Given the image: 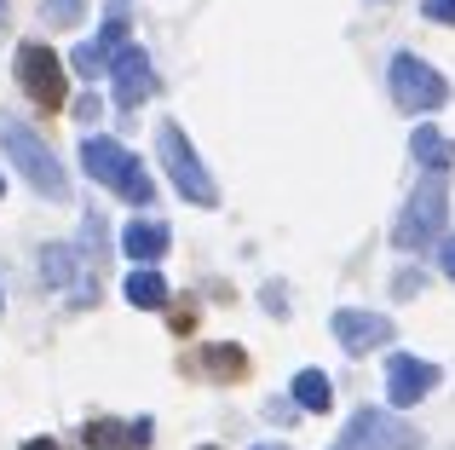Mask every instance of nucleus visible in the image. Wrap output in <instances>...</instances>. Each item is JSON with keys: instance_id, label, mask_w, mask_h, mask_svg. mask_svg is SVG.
<instances>
[{"instance_id": "22", "label": "nucleus", "mask_w": 455, "mask_h": 450, "mask_svg": "<svg viewBox=\"0 0 455 450\" xmlns=\"http://www.w3.org/2000/svg\"><path fill=\"white\" fill-rule=\"evenodd\" d=\"M23 450H58V445H52V439H29Z\"/></svg>"}, {"instance_id": "5", "label": "nucleus", "mask_w": 455, "mask_h": 450, "mask_svg": "<svg viewBox=\"0 0 455 450\" xmlns=\"http://www.w3.org/2000/svg\"><path fill=\"white\" fill-rule=\"evenodd\" d=\"M387 81H392V99H398V110H410V116H427V110H438V104L450 99V81L438 76L433 64H421L415 52H398V58H392Z\"/></svg>"}, {"instance_id": "25", "label": "nucleus", "mask_w": 455, "mask_h": 450, "mask_svg": "<svg viewBox=\"0 0 455 450\" xmlns=\"http://www.w3.org/2000/svg\"><path fill=\"white\" fill-rule=\"evenodd\" d=\"M202 450H220V445H202Z\"/></svg>"}, {"instance_id": "18", "label": "nucleus", "mask_w": 455, "mask_h": 450, "mask_svg": "<svg viewBox=\"0 0 455 450\" xmlns=\"http://www.w3.org/2000/svg\"><path fill=\"white\" fill-rule=\"evenodd\" d=\"M41 18L52 29H69V23H81V0H41Z\"/></svg>"}, {"instance_id": "24", "label": "nucleus", "mask_w": 455, "mask_h": 450, "mask_svg": "<svg viewBox=\"0 0 455 450\" xmlns=\"http://www.w3.org/2000/svg\"><path fill=\"white\" fill-rule=\"evenodd\" d=\"M0 23H6V0H0Z\"/></svg>"}, {"instance_id": "1", "label": "nucleus", "mask_w": 455, "mask_h": 450, "mask_svg": "<svg viewBox=\"0 0 455 450\" xmlns=\"http://www.w3.org/2000/svg\"><path fill=\"white\" fill-rule=\"evenodd\" d=\"M0 150L18 162V173H23V180H29L41 197H52V203H64V197H69L64 162L52 157V145H46L35 127H23L18 116H6V110H0Z\"/></svg>"}, {"instance_id": "20", "label": "nucleus", "mask_w": 455, "mask_h": 450, "mask_svg": "<svg viewBox=\"0 0 455 450\" xmlns=\"http://www.w3.org/2000/svg\"><path fill=\"white\" fill-rule=\"evenodd\" d=\"M438 266H444V277H455V237H444V248H438Z\"/></svg>"}, {"instance_id": "6", "label": "nucleus", "mask_w": 455, "mask_h": 450, "mask_svg": "<svg viewBox=\"0 0 455 450\" xmlns=\"http://www.w3.org/2000/svg\"><path fill=\"white\" fill-rule=\"evenodd\" d=\"M329 450H421V433L398 422L392 410H357Z\"/></svg>"}, {"instance_id": "11", "label": "nucleus", "mask_w": 455, "mask_h": 450, "mask_svg": "<svg viewBox=\"0 0 455 450\" xmlns=\"http://www.w3.org/2000/svg\"><path fill=\"white\" fill-rule=\"evenodd\" d=\"M122 46H127V18L116 12V18H104V29L92 35V41H81L76 52H69V64H76V76L92 81V76H104V69L116 64V52H122Z\"/></svg>"}, {"instance_id": "23", "label": "nucleus", "mask_w": 455, "mask_h": 450, "mask_svg": "<svg viewBox=\"0 0 455 450\" xmlns=\"http://www.w3.org/2000/svg\"><path fill=\"white\" fill-rule=\"evenodd\" d=\"M254 450H289V445H254Z\"/></svg>"}, {"instance_id": "3", "label": "nucleus", "mask_w": 455, "mask_h": 450, "mask_svg": "<svg viewBox=\"0 0 455 450\" xmlns=\"http://www.w3.org/2000/svg\"><path fill=\"white\" fill-rule=\"evenodd\" d=\"M156 157H162L167 180H173V191L185 197V203H196V208H213V203H220V185H213L208 168H202V157L190 150V139H185V127H179V122H162V127H156Z\"/></svg>"}, {"instance_id": "7", "label": "nucleus", "mask_w": 455, "mask_h": 450, "mask_svg": "<svg viewBox=\"0 0 455 450\" xmlns=\"http://www.w3.org/2000/svg\"><path fill=\"white\" fill-rule=\"evenodd\" d=\"M18 87L29 92L41 110H64V64H58L52 46H41V41L18 46Z\"/></svg>"}, {"instance_id": "19", "label": "nucleus", "mask_w": 455, "mask_h": 450, "mask_svg": "<svg viewBox=\"0 0 455 450\" xmlns=\"http://www.w3.org/2000/svg\"><path fill=\"white\" fill-rule=\"evenodd\" d=\"M421 12L433 23H455V0H421Z\"/></svg>"}, {"instance_id": "2", "label": "nucleus", "mask_w": 455, "mask_h": 450, "mask_svg": "<svg viewBox=\"0 0 455 450\" xmlns=\"http://www.w3.org/2000/svg\"><path fill=\"white\" fill-rule=\"evenodd\" d=\"M81 168L92 173L99 185H110L116 197H127V203H156V185H150V173L139 168V157L127 145H116V139H99L92 133L87 145H81Z\"/></svg>"}, {"instance_id": "4", "label": "nucleus", "mask_w": 455, "mask_h": 450, "mask_svg": "<svg viewBox=\"0 0 455 450\" xmlns=\"http://www.w3.org/2000/svg\"><path fill=\"white\" fill-rule=\"evenodd\" d=\"M444 220H450V185H444V173H427V180L415 185L410 208H403L398 225H392V243H398L403 254L433 248V237H444Z\"/></svg>"}, {"instance_id": "15", "label": "nucleus", "mask_w": 455, "mask_h": 450, "mask_svg": "<svg viewBox=\"0 0 455 450\" xmlns=\"http://www.w3.org/2000/svg\"><path fill=\"white\" fill-rule=\"evenodd\" d=\"M294 405H300V410H329L334 405L329 375H323V370H300V375H294Z\"/></svg>"}, {"instance_id": "26", "label": "nucleus", "mask_w": 455, "mask_h": 450, "mask_svg": "<svg viewBox=\"0 0 455 450\" xmlns=\"http://www.w3.org/2000/svg\"><path fill=\"white\" fill-rule=\"evenodd\" d=\"M0 191H6V185H0Z\"/></svg>"}, {"instance_id": "21", "label": "nucleus", "mask_w": 455, "mask_h": 450, "mask_svg": "<svg viewBox=\"0 0 455 450\" xmlns=\"http://www.w3.org/2000/svg\"><path fill=\"white\" fill-rule=\"evenodd\" d=\"M76 116H81V122H99V99H92V92H87V99L76 104Z\"/></svg>"}, {"instance_id": "13", "label": "nucleus", "mask_w": 455, "mask_h": 450, "mask_svg": "<svg viewBox=\"0 0 455 450\" xmlns=\"http://www.w3.org/2000/svg\"><path fill=\"white\" fill-rule=\"evenodd\" d=\"M410 150H415V162H421L427 173H450V162H455V145L438 133V127H415Z\"/></svg>"}, {"instance_id": "12", "label": "nucleus", "mask_w": 455, "mask_h": 450, "mask_svg": "<svg viewBox=\"0 0 455 450\" xmlns=\"http://www.w3.org/2000/svg\"><path fill=\"white\" fill-rule=\"evenodd\" d=\"M167 243H173V237H167V225H162V220H133V225L122 231V248L139 260V266L162 260V254H167Z\"/></svg>"}, {"instance_id": "17", "label": "nucleus", "mask_w": 455, "mask_h": 450, "mask_svg": "<svg viewBox=\"0 0 455 450\" xmlns=\"http://www.w3.org/2000/svg\"><path fill=\"white\" fill-rule=\"evenodd\" d=\"M41 271H46V283H58V289H64V283L76 277V248H46V254H41Z\"/></svg>"}, {"instance_id": "8", "label": "nucleus", "mask_w": 455, "mask_h": 450, "mask_svg": "<svg viewBox=\"0 0 455 450\" xmlns=\"http://www.w3.org/2000/svg\"><path fill=\"white\" fill-rule=\"evenodd\" d=\"M433 387H438V364L410 358V352H392V358H387V398H392V410L421 405Z\"/></svg>"}, {"instance_id": "14", "label": "nucleus", "mask_w": 455, "mask_h": 450, "mask_svg": "<svg viewBox=\"0 0 455 450\" xmlns=\"http://www.w3.org/2000/svg\"><path fill=\"white\" fill-rule=\"evenodd\" d=\"M127 301L139 306V312H156V306H167V277L150 266H139L133 277H127Z\"/></svg>"}, {"instance_id": "9", "label": "nucleus", "mask_w": 455, "mask_h": 450, "mask_svg": "<svg viewBox=\"0 0 455 450\" xmlns=\"http://www.w3.org/2000/svg\"><path fill=\"white\" fill-rule=\"evenodd\" d=\"M110 76H116V104H122V110H139V104L156 92V69H150L145 46H122L116 64H110Z\"/></svg>"}, {"instance_id": "16", "label": "nucleus", "mask_w": 455, "mask_h": 450, "mask_svg": "<svg viewBox=\"0 0 455 450\" xmlns=\"http://www.w3.org/2000/svg\"><path fill=\"white\" fill-rule=\"evenodd\" d=\"M202 370H208L213 382H236V375L248 370V358L236 347H202Z\"/></svg>"}, {"instance_id": "10", "label": "nucleus", "mask_w": 455, "mask_h": 450, "mask_svg": "<svg viewBox=\"0 0 455 450\" xmlns=\"http://www.w3.org/2000/svg\"><path fill=\"white\" fill-rule=\"evenodd\" d=\"M329 329H334V341H340L346 352H375V347H387V341H392V317L357 312V306H340Z\"/></svg>"}]
</instances>
